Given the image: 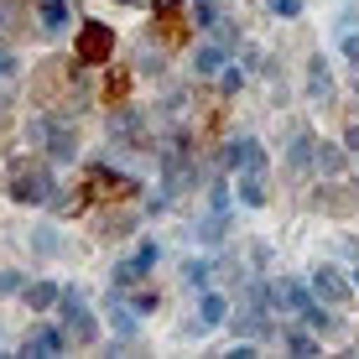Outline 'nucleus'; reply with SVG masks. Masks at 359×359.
Masks as SVG:
<instances>
[{"mask_svg": "<svg viewBox=\"0 0 359 359\" xmlns=\"http://www.w3.org/2000/svg\"><path fill=\"white\" fill-rule=\"evenodd\" d=\"M63 333L57 328H32L27 339H21V354H32V359H53V354H63Z\"/></svg>", "mask_w": 359, "mask_h": 359, "instance_id": "nucleus-8", "label": "nucleus"}, {"mask_svg": "<svg viewBox=\"0 0 359 359\" xmlns=\"http://www.w3.org/2000/svg\"><path fill=\"white\" fill-rule=\"evenodd\" d=\"M224 167L229 172H266V146L255 135H234L229 151H224Z\"/></svg>", "mask_w": 359, "mask_h": 359, "instance_id": "nucleus-7", "label": "nucleus"}, {"mask_svg": "<svg viewBox=\"0 0 359 359\" xmlns=\"http://www.w3.org/2000/svg\"><path fill=\"white\" fill-rule=\"evenodd\" d=\"M0 73H11V53H6V47H0Z\"/></svg>", "mask_w": 359, "mask_h": 359, "instance_id": "nucleus-31", "label": "nucleus"}, {"mask_svg": "<svg viewBox=\"0 0 359 359\" xmlns=\"http://www.w3.org/2000/svg\"><path fill=\"white\" fill-rule=\"evenodd\" d=\"M354 287H359V271H354Z\"/></svg>", "mask_w": 359, "mask_h": 359, "instance_id": "nucleus-33", "label": "nucleus"}, {"mask_svg": "<svg viewBox=\"0 0 359 359\" xmlns=\"http://www.w3.org/2000/svg\"><path fill=\"white\" fill-rule=\"evenodd\" d=\"M68 16H73L68 0H42V27H47V32H63V27H68Z\"/></svg>", "mask_w": 359, "mask_h": 359, "instance_id": "nucleus-18", "label": "nucleus"}, {"mask_svg": "<svg viewBox=\"0 0 359 359\" xmlns=\"http://www.w3.org/2000/svg\"><path fill=\"white\" fill-rule=\"evenodd\" d=\"M271 11H276V16H297V11H302V0H271Z\"/></svg>", "mask_w": 359, "mask_h": 359, "instance_id": "nucleus-29", "label": "nucleus"}, {"mask_svg": "<svg viewBox=\"0 0 359 359\" xmlns=\"http://www.w3.org/2000/svg\"><path fill=\"white\" fill-rule=\"evenodd\" d=\"M302 323L313 328V333H333V328H339V318H333L328 307H318V302H313V307H307V313H302Z\"/></svg>", "mask_w": 359, "mask_h": 359, "instance_id": "nucleus-20", "label": "nucleus"}, {"mask_svg": "<svg viewBox=\"0 0 359 359\" xmlns=\"http://www.w3.org/2000/svg\"><path fill=\"white\" fill-rule=\"evenodd\" d=\"M27 281H21V271H0V297H11V292H21Z\"/></svg>", "mask_w": 359, "mask_h": 359, "instance_id": "nucleus-26", "label": "nucleus"}, {"mask_svg": "<svg viewBox=\"0 0 359 359\" xmlns=\"http://www.w3.org/2000/svg\"><path fill=\"white\" fill-rule=\"evenodd\" d=\"M130 307H135V313H156V292H135Z\"/></svg>", "mask_w": 359, "mask_h": 359, "instance_id": "nucleus-28", "label": "nucleus"}, {"mask_svg": "<svg viewBox=\"0 0 359 359\" xmlns=\"http://www.w3.org/2000/svg\"><path fill=\"white\" fill-rule=\"evenodd\" d=\"M141 276H146V271L135 266V261H120V266H115V287H135Z\"/></svg>", "mask_w": 359, "mask_h": 359, "instance_id": "nucleus-23", "label": "nucleus"}, {"mask_svg": "<svg viewBox=\"0 0 359 359\" xmlns=\"http://www.w3.org/2000/svg\"><path fill=\"white\" fill-rule=\"evenodd\" d=\"M21 297H27V307H32V313H47V307H57L63 287H53V281H32V287H21Z\"/></svg>", "mask_w": 359, "mask_h": 359, "instance_id": "nucleus-15", "label": "nucleus"}, {"mask_svg": "<svg viewBox=\"0 0 359 359\" xmlns=\"http://www.w3.org/2000/svg\"><path fill=\"white\" fill-rule=\"evenodd\" d=\"M307 99H313L318 109H333V99H339V83H333L328 57H307Z\"/></svg>", "mask_w": 359, "mask_h": 359, "instance_id": "nucleus-6", "label": "nucleus"}, {"mask_svg": "<svg viewBox=\"0 0 359 359\" xmlns=\"http://www.w3.org/2000/svg\"><path fill=\"white\" fill-rule=\"evenodd\" d=\"M339 47H344V57L354 63V73H359V32L349 27V32H339Z\"/></svg>", "mask_w": 359, "mask_h": 359, "instance_id": "nucleus-24", "label": "nucleus"}, {"mask_svg": "<svg viewBox=\"0 0 359 359\" xmlns=\"http://www.w3.org/2000/svg\"><path fill=\"white\" fill-rule=\"evenodd\" d=\"M32 240H36V250H42V255H57V250H63V240H57L53 229H36Z\"/></svg>", "mask_w": 359, "mask_h": 359, "instance_id": "nucleus-25", "label": "nucleus"}, {"mask_svg": "<svg viewBox=\"0 0 359 359\" xmlns=\"http://www.w3.org/2000/svg\"><path fill=\"white\" fill-rule=\"evenodd\" d=\"M135 182L130 177H120V172H109V167H94L89 172V198H120V193H130Z\"/></svg>", "mask_w": 359, "mask_h": 359, "instance_id": "nucleus-11", "label": "nucleus"}, {"mask_svg": "<svg viewBox=\"0 0 359 359\" xmlns=\"http://www.w3.org/2000/svg\"><path fill=\"white\" fill-rule=\"evenodd\" d=\"M234 188H240V203H245V208H266V203H271L266 172H234Z\"/></svg>", "mask_w": 359, "mask_h": 359, "instance_id": "nucleus-10", "label": "nucleus"}, {"mask_svg": "<svg viewBox=\"0 0 359 359\" xmlns=\"http://www.w3.org/2000/svg\"><path fill=\"white\" fill-rule=\"evenodd\" d=\"M359 203V188H318L313 193V208H323V214H354Z\"/></svg>", "mask_w": 359, "mask_h": 359, "instance_id": "nucleus-12", "label": "nucleus"}, {"mask_svg": "<svg viewBox=\"0 0 359 359\" xmlns=\"http://www.w3.org/2000/svg\"><path fill=\"white\" fill-rule=\"evenodd\" d=\"M224 63H229V47H224V42H203V47L193 53V73H203V79L224 73Z\"/></svg>", "mask_w": 359, "mask_h": 359, "instance_id": "nucleus-13", "label": "nucleus"}, {"mask_svg": "<svg viewBox=\"0 0 359 359\" xmlns=\"http://www.w3.org/2000/svg\"><path fill=\"white\" fill-rule=\"evenodd\" d=\"M6 16H11V6H6V0H0V27H6Z\"/></svg>", "mask_w": 359, "mask_h": 359, "instance_id": "nucleus-32", "label": "nucleus"}, {"mask_svg": "<svg viewBox=\"0 0 359 359\" xmlns=\"http://www.w3.org/2000/svg\"><path fill=\"white\" fill-rule=\"evenodd\" d=\"M53 193H57V182H53L47 167H21L11 177V198L16 203H53Z\"/></svg>", "mask_w": 359, "mask_h": 359, "instance_id": "nucleus-4", "label": "nucleus"}, {"mask_svg": "<svg viewBox=\"0 0 359 359\" xmlns=\"http://www.w3.org/2000/svg\"><path fill=\"white\" fill-rule=\"evenodd\" d=\"M208 276H214V261H203V255L182 266V281H188V287H198V292H208Z\"/></svg>", "mask_w": 359, "mask_h": 359, "instance_id": "nucleus-19", "label": "nucleus"}, {"mask_svg": "<svg viewBox=\"0 0 359 359\" xmlns=\"http://www.w3.org/2000/svg\"><path fill=\"white\" fill-rule=\"evenodd\" d=\"M229 318V302L219 292H203L198 297V323H188V333H203V328H219Z\"/></svg>", "mask_w": 359, "mask_h": 359, "instance_id": "nucleus-9", "label": "nucleus"}, {"mask_svg": "<svg viewBox=\"0 0 359 359\" xmlns=\"http://www.w3.org/2000/svg\"><path fill=\"white\" fill-rule=\"evenodd\" d=\"M156 255H162V250H156V240H141V245H135V255H130V261L141 266V271H151V266H156Z\"/></svg>", "mask_w": 359, "mask_h": 359, "instance_id": "nucleus-22", "label": "nucleus"}, {"mask_svg": "<svg viewBox=\"0 0 359 359\" xmlns=\"http://www.w3.org/2000/svg\"><path fill=\"white\" fill-rule=\"evenodd\" d=\"M109 328H115L120 339H135V333H141V318H135V307H126V302H109Z\"/></svg>", "mask_w": 359, "mask_h": 359, "instance_id": "nucleus-16", "label": "nucleus"}, {"mask_svg": "<svg viewBox=\"0 0 359 359\" xmlns=\"http://www.w3.org/2000/svg\"><path fill=\"white\" fill-rule=\"evenodd\" d=\"M32 141H42L53 162H73L79 156V130L68 120H32Z\"/></svg>", "mask_w": 359, "mask_h": 359, "instance_id": "nucleus-3", "label": "nucleus"}, {"mask_svg": "<svg viewBox=\"0 0 359 359\" xmlns=\"http://www.w3.org/2000/svg\"><path fill=\"white\" fill-rule=\"evenodd\" d=\"M313 297L328 307H344L354 297V281H344V271H333V266H313Z\"/></svg>", "mask_w": 359, "mask_h": 359, "instance_id": "nucleus-5", "label": "nucleus"}, {"mask_svg": "<svg viewBox=\"0 0 359 359\" xmlns=\"http://www.w3.org/2000/svg\"><path fill=\"white\" fill-rule=\"evenodd\" d=\"M126 94H130V73H120V68H115V73H109V83H104V99L120 109V104H126Z\"/></svg>", "mask_w": 359, "mask_h": 359, "instance_id": "nucleus-21", "label": "nucleus"}, {"mask_svg": "<svg viewBox=\"0 0 359 359\" xmlns=\"http://www.w3.org/2000/svg\"><path fill=\"white\" fill-rule=\"evenodd\" d=\"M313 167L323 172V177H339V172H344V146H333V141H313Z\"/></svg>", "mask_w": 359, "mask_h": 359, "instance_id": "nucleus-14", "label": "nucleus"}, {"mask_svg": "<svg viewBox=\"0 0 359 359\" xmlns=\"http://www.w3.org/2000/svg\"><path fill=\"white\" fill-rule=\"evenodd\" d=\"M276 339L287 344L297 359H313V354H318V339H313V333H302V328H287V333H276Z\"/></svg>", "mask_w": 359, "mask_h": 359, "instance_id": "nucleus-17", "label": "nucleus"}, {"mask_svg": "<svg viewBox=\"0 0 359 359\" xmlns=\"http://www.w3.org/2000/svg\"><path fill=\"white\" fill-rule=\"evenodd\" d=\"M219 83H224V94H234V89H240V83H245V73L224 63V73H219Z\"/></svg>", "mask_w": 359, "mask_h": 359, "instance_id": "nucleus-27", "label": "nucleus"}, {"mask_svg": "<svg viewBox=\"0 0 359 359\" xmlns=\"http://www.w3.org/2000/svg\"><path fill=\"white\" fill-rule=\"evenodd\" d=\"M73 57H79L83 68H99L115 57V32H109V21H83L79 36H73Z\"/></svg>", "mask_w": 359, "mask_h": 359, "instance_id": "nucleus-1", "label": "nucleus"}, {"mask_svg": "<svg viewBox=\"0 0 359 359\" xmlns=\"http://www.w3.org/2000/svg\"><path fill=\"white\" fill-rule=\"evenodd\" d=\"M57 313H63V333L73 344H94L99 339V323L89 318V307H83V292L79 287H68L63 297H57Z\"/></svg>", "mask_w": 359, "mask_h": 359, "instance_id": "nucleus-2", "label": "nucleus"}, {"mask_svg": "<svg viewBox=\"0 0 359 359\" xmlns=\"http://www.w3.org/2000/svg\"><path fill=\"white\" fill-rule=\"evenodd\" d=\"M344 146H349V151H359V120H354L349 130H344Z\"/></svg>", "mask_w": 359, "mask_h": 359, "instance_id": "nucleus-30", "label": "nucleus"}]
</instances>
